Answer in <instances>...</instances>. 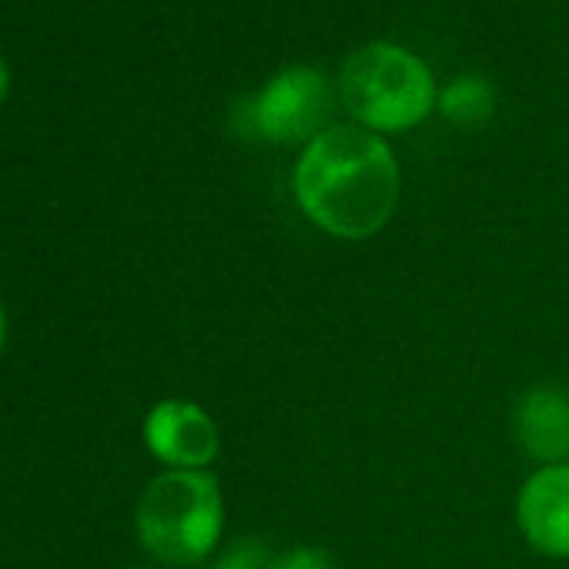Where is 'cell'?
I'll list each match as a JSON object with an SVG mask.
<instances>
[{
	"label": "cell",
	"instance_id": "1",
	"mask_svg": "<svg viewBox=\"0 0 569 569\" xmlns=\"http://www.w3.org/2000/svg\"><path fill=\"white\" fill-rule=\"evenodd\" d=\"M292 191L302 214L339 241L379 234L402 198L392 144L359 124H332L299 151Z\"/></svg>",
	"mask_w": 569,
	"mask_h": 569
},
{
	"label": "cell",
	"instance_id": "2",
	"mask_svg": "<svg viewBox=\"0 0 569 569\" xmlns=\"http://www.w3.org/2000/svg\"><path fill=\"white\" fill-rule=\"evenodd\" d=\"M339 104L352 121L376 134H406L426 124L439 108L432 68L396 41H369L339 68Z\"/></svg>",
	"mask_w": 569,
	"mask_h": 569
},
{
	"label": "cell",
	"instance_id": "3",
	"mask_svg": "<svg viewBox=\"0 0 569 569\" xmlns=\"http://www.w3.org/2000/svg\"><path fill=\"white\" fill-rule=\"evenodd\" d=\"M141 549L161 566H201L218 552L224 532V496L211 469H164L134 509Z\"/></svg>",
	"mask_w": 569,
	"mask_h": 569
},
{
	"label": "cell",
	"instance_id": "4",
	"mask_svg": "<svg viewBox=\"0 0 569 569\" xmlns=\"http://www.w3.org/2000/svg\"><path fill=\"white\" fill-rule=\"evenodd\" d=\"M339 88L319 64H284L254 94L238 98L231 128L251 141L309 144L332 128Z\"/></svg>",
	"mask_w": 569,
	"mask_h": 569
},
{
	"label": "cell",
	"instance_id": "5",
	"mask_svg": "<svg viewBox=\"0 0 569 569\" xmlns=\"http://www.w3.org/2000/svg\"><path fill=\"white\" fill-rule=\"evenodd\" d=\"M144 449L164 469H211L221 452V429L204 406L194 399H161L141 422Z\"/></svg>",
	"mask_w": 569,
	"mask_h": 569
},
{
	"label": "cell",
	"instance_id": "6",
	"mask_svg": "<svg viewBox=\"0 0 569 569\" xmlns=\"http://www.w3.org/2000/svg\"><path fill=\"white\" fill-rule=\"evenodd\" d=\"M516 526L546 559H569V462L536 466L516 492Z\"/></svg>",
	"mask_w": 569,
	"mask_h": 569
},
{
	"label": "cell",
	"instance_id": "7",
	"mask_svg": "<svg viewBox=\"0 0 569 569\" xmlns=\"http://www.w3.org/2000/svg\"><path fill=\"white\" fill-rule=\"evenodd\" d=\"M512 439L536 466L569 462V392L549 382L529 386L509 409Z\"/></svg>",
	"mask_w": 569,
	"mask_h": 569
},
{
	"label": "cell",
	"instance_id": "8",
	"mask_svg": "<svg viewBox=\"0 0 569 569\" xmlns=\"http://www.w3.org/2000/svg\"><path fill=\"white\" fill-rule=\"evenodd\" d=\"M436 114H442L456 128H482L496 114V88L482 74H459L446 88H439Z\"/></svg>",
	"mask_w": 569,
	"mask_h": 569
},
{
	"label": "cell",
	"instance_id": "9",
	"mask_svg": "<svg viewBox=\"0 0 569 569\" xmlns=\"http://www.w3.org/2000/svg\"><path fill=\"white\" fill-rule=\"evenodd\" d=\"M268 559L271 552L261 539H238L218 556H211L204 569H268Z\"/></svg>",
	"mask_w": 569,
	"mask_h": 569
},
{
	"label": "cell",
	"instance_id": "10",
	"mask_svg": "<svg viewBox=\"0 0 569 569\" xmlns=\"http://www.w3.org/2000/svg\"><path fill=\"white\" fill-rule=\"evenodd\" d=\"M268 569H339L336 556L322 546H284L278 552H271Z\"/></svg>",
	"mask_w": 569,
	"mask_h": 569
},
{
	"label": "cell",
	"instance_id": "11",
	"mask_svg": "<svg viewBox=\"0 0 569 569\" xmlns=\"http://www.w3.org/2000/svg\"><path fill=\"white\" fill-rule=\"evenodd\" d=\"M4 349H8V309L0 302V356H4Z\"/></svg>",
	"mask_w": 569,
	"mask_h": 569
},
{
	"label": "cell",
	"instance_id": "12",
	"mask_svg": "<svg viewBox=\"0 0 569 569\" xmlns=\"http://www.w3.org/2000/svg\"><path fill=\"white\" fill-rule=\"evenodd\" d=\"M8 84H11V74H8V64L0 61V101H4V94H8Z\"/></svg>",
	"mask_w": 569,
	"mask_h": 569
},
{
	"label": "cell",
	"instance_id": "13",
	"mask_svg": "<svg viewBox=\"0 0 569 569\" xmlns=\"http://www.w3.org/2000/svg\"><path fill=\"white\" fill-rule=\"evenodd\" d=\"M134 569H151V566H134Z\"/></svg>",
	"mask_w": 569,
	"mask_h": 569
}]
</instances>
